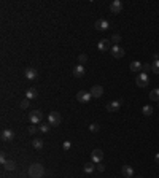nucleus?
Listing matches in <instances>:
<instances>
[{
  "label": "nucleus",
  "mask_w": 159,
  "mask_h": 178,
  "mask_svg": "<svg viewBox=\"0 0 159 178\" xmlns=\"http://www.w3.org/2000/svg\"><path fill=\"white\" fill-rule=\"evenodd\" d=\"M29 175H30V178H42V176L45 175V168H43V165L38 164V162L32 164V165L29 167Z\"/></svg>",
  "instance_id": "nucleus-1"
},
{
  "label": "nucleus",
  "mask_w": 159,
  "mask_h": 178,
  "mask_svg": "<svg viewBox=\"0 0 159 178\" xmlns=\"http://www.w3.org/2000/svg\"><path fill=\"white\" fill-rule=\"evenodd\" d=\"M61 121H62V116H61V113H58V111H51V113L48 115V124L53 126V127L59 126Z\"/></svg>",
  "instance_id": "nucleus-2"
},
{
  "label": "nucleus",
  "mask_w": 159,
  "mask_h": 178,
  "mask_svg": "<svg viewBox=\"0 0 159 178\" xmlns=\"http://www.w3.org/2000/svg\"><path fill=\"white\" fill-rule=\"evenodd\" d=\"M135 83H137L138 88H146L148 84H149V77H148V73H138L137 78H135Z\"/></svg>",
  "instance_id": "nucleus-3"
},
{
  "label": "nucleus",
  "mask_w": 159,
  "mask_h": 178,
  "mask_svg": "<svg viewBox=\"0 0 159 178\" xmlns=\"http://www.w3.org/2000/svg\"><path fill=\"white\" fill-rule=\"evenodd\" d=\"M42 119H43V113H42V111L40 110H34L32 111V113L29 115V121H30V123L32 124H40L42 123Z\"/></svg>",
  "instance_id": "nucleus-4"
},
{
  "label": "nucleus",
  "mask_w": 159,
  "mask_h": 178,
  "mask_svg": "<svg viewBox=\"0 0 159 178\" xmlns=\"http://www.w3.org/2000/svg\"><path fill=\"white\" fill-rule=\"evenodd\" d=\"M110 51H111V56H113V57H116V59L124 57V54H126L124 48H123V46H119V45H113Z\"/></svg>",
  "instance_id": "nucleus-5"
},
{
  "label": "nucleus",
  "mask_w": 159,
  "mask_h": 178,
  "mask_svg": "<svg viewBox=\"0 0 159 178\" xmlns=\"http://www.w3.org/2000/svg\"><path fill=\"white\" fill-rule=\"evenodd\" d=\"M121 105H123V100L118 99V100H113V102H110V104H107V110L110 111V113H118Z\"/></svg>",
  "instance_id": "nucleus-6"
},
{
  "label": "nucleus",
  "mask_w": 159,
  "mask_h": 178,
  "mask_svg": "<svg viewBox=\"0 0 159 178\" xmlns=\"http://www.w3.org/2000/svg\"><path fill=\"white\" fill-rule=\"evenodd\" d=\"M91 99H92V96H91V92H88V91H80L77 94V100L81 102V104H88Z\"/></svg>",
  "instance_id": "nucleus-7"
},
{
  "label": "nucleus",
  "mask_w": 159,
  "mask_h": 178,
  "mask_svg": "<svg viewBox=\"0 0 159 178\" xmlns=\"http://www.w3.org/2000/svg\"><path fill=\"white\" fill-rule=\"evenodd\" d=\"M111 42L108 40V38H104V40H100L99 43H97V49L99 51H110L111 49Z\"/></svg>",
  "instance_id": "nucleus-8"
},
{
  "label": "nucleus",
  "mask_w": 159,
  "mask_h": 178,
  "mask_svg": "<svg viewBox=\"0 0 159 178\" xmlns=\"http://www.w3.org/2000/svg\"><path fill=\"white\" fill-rule=\"evenodd\" d=\"M91 96L94 97V99H99V97H102V94H104V88L100 86V84H96V86H92L91 88Z\"/></svg>",
  "instance_id": "nucleus-9"
},
{
  "label": "nucleus",
  "mask_w": 159,
  "mask_h": 178,
  "mask_svg": "<svg viewBox=\"0 0 159 178\" xmlns=\"http://www.w3.org/2000/svg\"><path fill=\"white\" fill-rule=\"evenodd\" d=\"M91 157H92V162L94 164H100L102 159H104V153H102V149H94L91 153Z\"/></svg>",
  "instance_id": "nucleus-10"
},
{
  "label": "nucleus",
  "mask_w": 159,
  "mask_h": 178,
  "mask_svg": "<svg viewBox=\"0 0 159 178\" xmlns=\"http://www.w3.org/2000/svg\"><path fill=\"white\" fill-rule=\"evenodd\" d=\"M24 77L27 80H37V78H38V72H37L34 67H27L26 72H24Z\"/></svg>",
  "instance_id": "nucleus-11"
},
{
  "label": "nucleus",
  "mask_w": 159,
  "mask_h": 178,
  "mask_svg": "<svg viewBox=\"0 0 159 178\" xmlns=\"http://www.w3.org/2000/svg\"><path fill=\"white\" fill-rule=\"evenodd\" d=\"M108 27H110V22H108L107 19H97V21H96V29L100 30V32L108 30Z\"/></svg>",
  "instance_id": "nucleus-12"
},
{
  "label": "nucleus",
  "mask_w": 159,
  "mask_h": 178,
  "mask_svg": "<svg viewBox=\"0 0 159 178\" xmlns=\"http://www.w3.org/2000/svg\"><path fill=\"white\" fill-rule=\"evenodd\" d=\"M110 11L113 13V14L121 13V11H123V3H121L119 0H115V2H111V5H110Z\"/></svg>",
  "instance_id": "nucleus-13"
},
{
  "label": "nucleus",
  "mask_w": 159,
  "mask_h": 178,
  "mask_svg": "<svg viewBox=\"0 0 159 178\" xmlns=\"http://www.w3.org/2000/svg\"><path fill=\"white\" fill-rule=\"evenodd\" d=\"M0 137H2L3 142H11V140L14 138V134H13L11 129H3V130H2V135H0Z\"/></svg>",
  "instance_id": "nucleus-14"
},
{
  "label": "nucleus",
  "mask_w": 159,
  "mask_h": 178,
  "mask_svg": "<svg viewBox=\"0 0 159 178\" xmlns=\"http://www.w3.org/2000/svg\"><path fill=\"white\" fill-rule=\"evenodd\" d=\"M85 73H86V69H85V65H81V64H78L77 67L73 69V77H77V78H83Z\"/></svg>",
  "instance_id": "nucleus-15"
},
{
  "label": "nucleus",
  "mask_w": 159,
  "mask_h": 178,
  "mask_svg": "<svg viewBox=\"0 0 159 178\" xmlns=\"http://www.w3.org/2000/svg\"><path fill=\"white\" fill-rule=\"evenodd\" d=\"M121 172H123L124 178H134V168L130 167V165H123Z\"/></svg>",
  "instance_id": "nucleus-16"
},
{
  "label": "nucleus",
  "mask_w": 159,
  "mask_h": 178,
  "mask_svg": "<svg viewBox=\"0 0 159 178\" xmlns=\"http://www.w3.org/2000/svg\"><path fill=\"white\" fill-rule=\"evenodd\" d=\"M142 67H143V64H142V62H138V61H134V62H130V65H129L130 72H134V73H138V72H142Z\"/></svg>",
  "instance_id": "nucleus-17"
},
{
  "label": "nucleus",
  "mask_w": 159,
  "mask_h": 178,
  "mask_svg": "<svg viewBox=\"0 0 159 178\" xmlns=\"http://www.w3.org/2000/svg\"><path fill=\"white\" fill-rule=\"evenodd\" d=\"M37 96H38V92H37V89H35V88H29V89L26 91V99H29V100L35 99Z\"/></svg>",
  "instance_id": "nucleus-18"
},
{
  "label": "nucleus",
  "mask_w": 159,
  "mask_h": 178,
  "mask_svg": "<svg viewBox=\"0 0 159 178\" xmlns=\"http://www.w3.org/2000/svg\"><path fill=\"white\" fill-rule=\"evenodd\" d=\"M96 164L94 162H86V165H85V168H83V170H85L86 173H92V172H94L96 170Z\"/></svg>",
  "instance_id": "nucleus-19"
},
{
  "label": "nucleus",
  "mask_w": 159,
  "mask_h": 178,
  "mask_svg": "<svg viewBox=\"0 0 159 178\" xmlns=\"http://www.w3.org/2000/svg\"><path fill=\"white\" fill-rule=\"evenodd\" d=\"M43 145H45L43 138H35L34 142H32V146H34L35 149H42V148H43Z\"/></svg>",
  "instance_id": "nucleus-20"
},
{
  "label": "nucleus",
  "mask_w": 159,
  "mask_h": 178,
  "mask_svg": "<svg viewBox=\"0 0 159 178\" xmlns=\"http://www.w3.org/2000/svg\"><path fill=\"white\" fill-rule=\"evenodd\" d=\"M149 100H153V102H159V89H153V91H149Z\"/></svg>",
  "instance_id": "nucleus-21"
},
{
  "label": "nucleus",
  "mask_w": 159,
  "mask_h": 178,
  "mask_svg": "<svg viewBox=\"0 0 159 178\" xmlns=\"http://www.w3.org/2000/svg\"><path fill=\"white\" fill-rule=\"evenodd\" d=\"M3 167H5V170H14V168H16V162L14 161H6L3 164Z\"/></svg>",
  "instance_id": "nucleus-22"
},
{
  "label": "nucleus",
  "mask_w": 159,
  "mask_h": 178,
  "mask_svg": "<svg viewBox=\"0 0 159 178\" xmlns=\"http://www.w3.org/2000/svg\"><path fill=\"white\" fill-rule=\"evenodd\" d=\"M110 42L113 43V45H119V42H121V35L119 34H113L110 37Z\"/></svg>",
  "instance_id": "nucleus-23"
},
{
  "label": "nucleus",
  "mask_w": 159,
  "mask_h": 178,
  "mask_svg": "<svg viewBox=\"0 0 159 178\" xmlns=\"http://www.w3.org/2000/svg\"><path fill=\"white\" fill-rule=\"evenodd\" d=\"M142 111H143L145 116H151V115H153V107H151V105H145Z\"/></svg>",
  "instance_id": "nucleus-24"
},
{
  "label": "nucleus",
  "mask_w": 159,
  "mask_h": 178,
  "mask_svg": "<svg viewBox=\"0 0 159 178\" xmlns=\"http://www.w3.org/2000/svg\"><path fill=\"white\" fill-rule=\"evenodd\" d=\"M151 72H153L154 75H159V61L151 62Z\"/></svg>",
  "instance_id": "nucleus-25"
},
{
  "label": "nucleus",
  "mask_w": 159,
  "mask_h": 178,
  "mask_svg": "<svg viewBox=\"0 0 159 178\" xmlns=\"http://www.w3.org/2000/svg\"><path fill=\"white\" fill-rule=\"evenodd\" d=\"M89 130L96 134V132H99V130H100V126L97 123H92V124H89Z\"/></svg>",
  "instance_id": "nucleus-26"
},
{
  "label": "nucleus",
  "mask_w": 159,
  "mask_h": 178,
  "mask_svg": "<svg viewBox=\"0 0 159 178\" xmlns=\"http://www.w3.org/2000/svg\"><path fill=\"white\" fill-rule=\"evenodd\" d=\"M78 62L83 65V64H86L88 62V56L86 54H80V57H78Z\"/></svg>",
  "instance_id": "nucleus-27"
},
{
  "label": "nucleus",
  "mask_w": 159,
  "mask_h": 178,
  "mask_svg": "<svg viewBox=\"0 0 159 178\" xmlns=\"http://www.w3.org/2000/svg\"><path fill=\"white\" fill-rule=\"evenodd\" d=\"M38 130H40V127H37L35 124H32V127H29V134H30V135H34V134L38 132Z\"/></svg>",
  "instance_id": "nucleus-28"
},
{
  "label": "nucleus",
  "mask_w": 159,
  "mask_h": 178,
  "mask_svg": "<svg viewBox=\"0 0 159 178\" xmlns=\"http://www.w3.org/2000/svg\"><path fill=\"white\" fill-rule=\"evenodd\" d=\"M149 70H151V64H143V67H142V73H148Z\"/></svg>",
  "instance_id": "nucleus-29"
},
{
  "label": "nucleus",
  "mask_w": 159,
  "mask_h": 178,
  "mask_svg": "<svg viewBox=\"0 0 159 178\" xmlns=\"http://www.w3.org/2000/svg\"><path fill=\"white\" fill-rule=\"evenodd\" d=\"M40 130H42V132H48V130H50V124L42 123V124H40Z\"/></svg>",
  "instance_id": "nucleus-30"
},
{
  "label": "nucleus",
  "mask_w": 159,
  "mask_h": 178,
  "mask_svg": "<svg viewBox=\"0 0 159 178\" xmlns=\"http://www.w3.org/2000/svg\"><path fill=\"white\" fill-rule=\"evenodd\" d=\"M62 148H64V149H65V151H69V149H70V148H72V143H70V142H69V140H65V142H64V143H62Z\"/></svg>",
  "instance_id": "nucleus-31"
},
{
  "label": "nucleus",
  "mask_w": 159,
  "mask_h": 178,
  "mask_svg": "<svg viewBox=\"0 0 159 178\" xmlns=\"http://www.w3.org/2000/svg\"><path fill=\"white\" fill-rule=\"evenodd\" d=\"M29 104H30V100H29V99H24V100L21 102V108H22V110L27 108V107H29Z\"/></svg>",
  "instance_id": "nucleus-32"
},
{
  "label": "nucleus",
  "mask_w": 159,
  "mask_h": 178,
  "mask_svg": "<svg viewBox=\"0 0 159 178\" xmlns=\"http://www.w3.org/2000/svg\"><path fill=\"white\" fill-rule=\"evenodd\" d=\"M6 162V157H5V154H2L0 156V164H5Z\"/></svg>",
  "instance_id": "nucleus-33"
},
{
  "label": "nucleus",
  "mask_w": 159,
  "mask_h": 178,
  "mask_svg": "<svg viewBox=\"0 0 159 178\" xmlns=\"http://www.w3.org/2000/svg\"><path fill=\"white\" fill-rule=\"evenodd\" d=\"M97 168H99V172H104V170H105V165H104V164H99Z\"/></svg>",
  "instance_id": "nucleus-34"
},
{
  "label": "nucleus",
  "mask_w": 159,
  "mask_h": 178,
  "mask_svg": "<svg viewBox=\"0 0 159 178\" xmlns=\"http://www.w3.org/2000/svg\"><path fill=\"white\" fill-rule=\"evenodd\" d=\"M154 162H156V164H157V165H159V153H157V154H156V156H154Z\"/></svg>",
  "instance_id": "nucleus-35"
},
{
  "label": "nucleus",
  "mask_w": 159,
  "mask_h": 178,
  "mask_svg": "<svg viewBox=\"0 0 159 178\" xmlns=\"http://www.w3.org/2000/svg\"><path fill=\"white\" fill-rule=\"evenodd\" d=\"M138 178H142V176H138Z\"/></svg>",
  "instance_id": "nucleus-36"
},
{
  "label": "nucleus",
  "mask_w": 159,
  "mask_h": 178,
  "mask_svg": "<svg viewBox=\"0 0 159 178\" xmlns=\"http://www.w3.org/2000/svg\"><path fill=\"white\" fill-rule=\"evenodd\" d=\"M157 105H159V102H157Z\"/></svg>",
  "instance_id": "nucleus-37"
}]
</instances>
